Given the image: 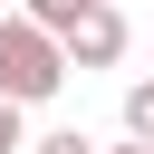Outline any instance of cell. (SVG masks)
<instances>
[{"mask_svg": "<svg viewBox=\"0 0 154 154\" xmlns=\"http://www.w3.org/2000/svg\"><path fill=\"white\" fill-rule=\"evenodd\" d=\"M67 77H77V67H67V38H48L38 19L10 10V19H0V96H10V106H48Z\"/></svg>", "mask_w": 154, "mask_h": 154, "instance_id": "1", "label": "cell"}, {"mask_svg": "<svg viewBox=\"0 0 154 154\" xmlns=\"http://www.w3.org/2000/svg\"><path fill=\"white\" fill-rule=\"evenodd\" d=\"M125 48H135V29H125V10H116V0H96V10L67 29V67H87V77H96V67H116Z\"/></svg>", "mask_w": 154, "mask_h": 154, "instance_id": "2", "label": "cell"}, {"mask_svg": "<svg viewBox=\"0 0 154 154\" xmlns=\"http://www.w3.org/2000/svg\"><path fill=\"white\" fill-rule=\"evenodd\" d=\"M87 10H96V0H19V19H38L48 38H67V29L87 19Z\"/></svg>", "mask_w": 154, "mask_h": 154, "instance_id": "3", "label": "cell"}, {"mask_svg": "<svg viewBox=\"0 0 154 154\" xmlns=\"http://www.w3.org/2000/svg\"><path fill=\"white\" fill-rule=\"evenodd\" d=\"M125 135H135V144H154V77H135V87H125Z\"/></svg>", "mask_w": 154, "mask_h": 154, "instance_id": "4", "label": "cell"}, {"mask_svg": "<svg viewBox=\"0 0 154 154\" xmlns=\"http://www.w3.org/2000/svg\"><path fill=\"white\" fill-rule=\"evenodd\" d=\"M0 154H29V106L0 96Z\"/></svg>", "mask_w": 154, "mask_h": 154, "instance_id": "5", "label": "cell"}, {"mask_svg": "<svg viewBox=\"0 0 154 154\" xmlns=\"http://www.w3.org/2000/svg\"><path fill=\"white\" fill-rule=\"evenodd\" d=\"M29 154H106V144H87V135H77V125H58V135H38V144H29Z\"/></svg>", "mask_w": 154, "mask_h": 154, "instance_id": "6", "label": "cell"}, {"mask_svg": "<svg viewBox=\"0 0 154 154\" xmlns=\"http://www.w3.org/2000/svg\"><path fill=\"white\" fill-rule=\"evenodd\" d=\"M106 154H154V144H135V135H125V144H106Z\"/></svg>", "mask_w": 154, "mask_h": 154, "instance_id": "7", "label": "cell"}, {"mask_svg": "<svg viewBox=\"0 0 154 154\" xmlns=\"http://www.w3.org/2000/svg\"><path fill=\"white\" fill-rule=\"evenodd\" d=\"M0 19H10V10H0Z\"/></svg>", "mask_w": 154, "mask_h": 154, "instance_id": "8", "label": "cell"}]
</instances>
